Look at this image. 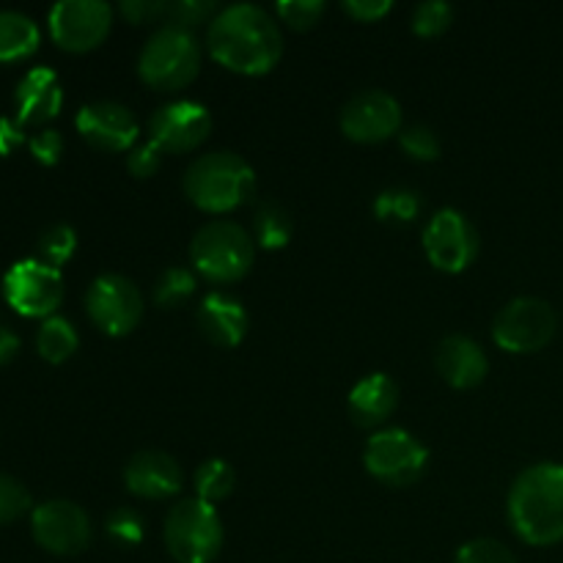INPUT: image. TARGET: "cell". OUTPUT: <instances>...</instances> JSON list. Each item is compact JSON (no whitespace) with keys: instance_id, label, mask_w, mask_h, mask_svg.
Listing matches in <instances>:
<instances>
[{"instance_id":"obj_1","label":"cell","mask_w":563,"mask_h":563,"mask_svg":"<svg viewBox=\"0 0 563 563\" xmlns=\"http://www.w3.org/2000/svg\"><path fill=\"white\" fill-rule=\"evenodd\" d=\"M207 49L229 71L258 77L278 66L284 55V33L278 20L262 5H225L209 22Z\"/></svg>"},{"instance_id":"obj_2","label":"cell","mask_w":563,"mask_h":563,"mask_svg":"<svg viewBox=\"0 0 563 563\" xmlns=\"http://www.w3.org/2000/svg\"><path fill=\"white\" fill-rule=\"evenodd\" d=\"M506 515L517 537L533 548L563 542V465L539 462L515 478Z\"/></svg>"},{"instance_id":"obj_3","label":"cell","mask_w":563,"mask_h":563,"mask_svg":"<svg viewBox=\"0 0 563 563\" xmlns=\"http://www.w3.org/2000/svg\"><path fill=\"white\" fill-rule=\"evenodd\" d=\"M185 196L209 214H225L247 203L256 192V174L234 152L201 154L185 170Z\"/></svg>"},{"instance_id":"obj_4","label":"cell","mask_w":563,"mask_h":563,"mask_svg":"<svg viewBox=\"0 0 563 563\" xmlns=\"http://www.w3.org/2000/svg\"><path fill=\"white\" fill-rule=\"evenodd\" d=\"M201 71V44L190 27L165 22L137 55V77L154 91H179Z\"/></svg>"},{"instance_id":"obj_5","label":"cell","mask_w":563,"mask_h":563,"mask_svg":"<svg viewBox=\"0 0 563 563\" xmlns=\"http://www.w3.org/2000/svg\"><path fill=\"white\" fill-rule=\"evenodd\" d=\"M190 262L209 284H236L256 262V242L234 220H212L192 236Z\"/></svg>"},{"instance_id":"obj_6","label":"cell","mask_w":563,"mask_h":563,"mask_svg":"<svg viewBox=\"0 0 563 563\" xmlns=\"http://www.w3.org/2000/svg\"><path fill=\"white\" fill-rule=\"evenodd\" d=\"M163 539L176 563H212L223 550V522L214 506L185 498L165 517Z\"/></svg>"},{"instance_id":"obj_7","label":"cell","mask_w":563,"mask_h":563,"mask_svg":"<svg viewBox=\"0 0 563 563\" xmlns=\"http://www.w3.org/2000/svg\"><path fill=\"white\" fill-rule=\"evenodd\" d=\"M429 451L407 429L388 427L368 438L363 449V467L372 478L388 487H410L427 473Z\"/></svg>"},{"instance_id":"obj_8","label":"cell","mask_w":563,"mask_h":563,"mask_svg":"<svg viewBox=\"0 0 563 563\" xmlns=\"http://www.w3.org/2000/svg\"><path fill=\"white\" fill-rule=\"evenodd\" d=\"M559 317L542 297H515L493 322L495 344L511 355H531L555 339Z\"/></svg>"},{"instance_id":"obj_9","label":"cell","mask_w":563,"mask_h":563,"mask_svg":"<svg viewBox=\"0 0 563 563\" xmlns=\"http://www.w3.org/2000/svg\"><path fill=\"white\" fill-rule=\"evenodd\" d=\"M86 311L93 328L102 330L110 339H121V335H130L141 324L146 302H143L141 289L130 278L104 273L88 286Z\"/></svg>"},{"instance_id":"obj_10","label":"cell","mask_w":563,"mask_h":563,"mask_svg":"<svg viewBox=\"0 0 563 563\" xmlns=\"http://www.w3.org/2000/svg\"><path fill=\"white\" fill-rule=\"evenodd\" d=\"M3 297L20 317L49 319L64 302L60 269L47 267L38 258H22L3 275Z\"/></svg>"},{"instance_id":"obj_11","label":"cell","mask_w":563,"mask_h":563,"mask_svg":"<svg viewBox=\"0 0 563 563\" xmlns=\"http://www.w3.org/2000/svg\"><path fill=\"white\" fill-rule=\"evenodd\" d=\"M49 36L66 53H91L108 38L113 9L102 0H60L49 9Z\"/></svg>"},{"instance_id":"obj_12","label":"cell","mask_w":563,"mask_h":563,"mask_svg":"<svg viewBox=\"0 0 563 563\" xmlns=\"http://www.w3.org/2000/svg\"><path fill=\"white\" fill-rule=\"evenodd\" d=\"M476 229L471 220L456 209H440L423 229V251H427L429 264L440 273H465L478 256Z\"/></svg>"},{"instance_id":"obj_13","label":"cell","mask_w":563,"mask_h":563,"mask_svg":"<svg viewBox=\"0 0 563 563\" xmlns=\"http://www.w3.org/2000/svg\"><path fill=\"white\" fill-rule=\"evenodd\" d=\"M33 539L53 555H80L91 542V520L71 500H47L31 511Z\"/></svg>"},{"instance_id":"obj_14","label":"cell","mask_w":563,"mask_h":563,"mask_svg":"<svg viewBox=\"0 0 563 563\" xmlns=\"http://www.w3.org/2000/svg\"><path fill=\"white\" fill-rule=\"evenodd\" d=\"M341 132L355 143H383L401 132V104L388 91L368 88L341 108Z\"/></svg>"},{"instance_id":"obj_15","label":"cell","mask_w":563,"mask_h":563,"mask_svg":"<svg viewBox=\"0 0 563 563\" xmlns=\"http://www.w3.org/2000/svg\"><path fill=\"white\" fill-rule=\"evenodd\" d=\"M148 132L165 154H185L207 141L212 132V115L201 102L176 99V102L154 110V115L148 119Z\"/></svg>"},{"instance_id":"obj_16","label":"cell","mask_w":563,"mask_h":563,"mask_svg":"<svg viewBox=\"0 0 563 563\" xmlns=\"http://www.w3.org/2000/svg\"><path fill=\"white\" fill-rule=\"evenodd\" d=\"M77 132L99 152H132L137 143V119L121 102H91L77 110Z\"/></svg>"},{"instance_id":"obj_17","label":"cell","mask_w":563,"mask_h":563,"mask_svg":"<svg viewBox=\"0 0 563 563\" xmlns=\"http://www.w3.org/2000/svg\"><path fill=\"white\" fill-rule=\"evenodd\" d=\"M124 484L135 498L143 500H168L181 493V476L179 462L170 454L157 449L137 451L124 467Z\"/></svg>"},{"instance_id":"obj_18","label":"cell","mask_w":563,"mask_h":563,"mask_svg":"<svg viewBox=\"0 0 563 563\" xmlns=\"http://www.w3.org/2000/svg\"><path fill=\"white\" fill-rule=\"evenodd\" d=\"M16 121L20 126H42L60 113L64 104V88H60L58 75L47 66H33L20 80L14 91Z\"/></svg>"},{"instance_id":"obj_19","label":"cell","mask_w":563,"mask_h":563,"mask_svg":"<svg viewBox=\"0 0 563 563\" xmlns=\"http://www.w3.org/2000/svg\"><path fill=\"white\" fill-rule=\"evenodd\" d=\"M434 363H438L440 377L456 390L478 388L489 374L487 352L467 335H445L440 341Z\"/></svg>"},{"instance_id":"obj_20","label":"cell","mask_w":563,"mask_h":563,"mask_svg":"<svg viewBox=\"0 0 563 563\" xmlns=\"http://www.w3.org/2000/svg\"><path fill=\"white\" fill-rule=\"evenodd\" d=\"M198 330H201L203 339L214 346H231L242 344V339L247 335V311L236 297L223 295V291H212L201 300L196 311Z\"/></svg>"},{"instance_id":"obj_21","label":"cell","mask_w":563,"mask_h":563,"mask_svg":"<svg viewBox=\"0 0 563 563\" xmlns=\"http://www.w3.org/2000/svg\"><path fill=\"white\" fill-rule=\"evenodd\" d=\"M396 405H399V385L383 372L368 374L350 390V416L363 429L383 427L394 416Z\"/></svg>"},{"instance_id":"obj_22","label":"cell","mask_w":563,"mask_h":563,"mask_svg":"<svg viewBox=\"0 0 563 563\" xmlns=\"http://www.w3.org/2000/svg\"><path fill=\"white\" fill-rule=\"evenodd\" d=\"M38 27L22 11H0V64L22 60L38 49Z\"/></svg>"},{"instance_id":"obj_23","label":"cell","mask_w":563,"mask_h":563,"mask_svg":"<svg viewBox=\"0 0 563 563\" xmlns=\"http://www.w3.org/2000/svg\"><path fill=\"white\" fill-rule=\"evenodd\" d=\"M295 234L289 212L275 201H262L253 212V242L262 251H284Z\"/></svg>"},{"instance_id":"obj_24","label":"cell","mask_w":563,"mask_h":563,"mask_svg":"<svg viewBox=\"0 0 563 563\" xmlns=\"http://www.w3.org/2000/svg\"><path fill=\"white\" fill-rule=\"evenodd\" d=\"M80 346V335H77L75 324L64 317H49L44 319L42 328L36 333V350L38 355L47 363L58 366V363H66Z\"/></svg>"},{"instance_id":"obj_25","label":"cell","mask_w":563,"mask_h":563,"mask_svg":"<svg viewBox=\"0 0 563 563\" xmlns=\"http://www.w3.org/2000/svg\"><path fill=\"white\" fill-rule=\"evenodd\" d=\"M192 484H196L198 500H203L209 506H218L220 500H225L234 493L236 473L225 460H207L196 467Z\"/></svg>"},{"instance_id":"obj_26","label":"cell","mask_w":563,"mask_h":563,"mask_svg":"<svg viewBox=\"0 0 563 563\" xmlns=\"http://www.w3.org/2000/svg\"><path fill=\"white\" fill-rule=\"evenodd\" d=\"M374 214H377L383 223H396V225H410L412 220L421 214V198L410 187H388L377 196L374 201Z\"/></svg>"},{"instance_id":"obj_27","label":"cell","mask_w":563,"mask_h":563,"mask_svg":"<svg viewBox=\"0 0 563 563\" xmlns=\"http://www.w3.org/2000/svg\"><path fill=\"white\" fill-rule=\"evenodd\" d=\"M196 269L187 267H168L154 284V302L159 308H181L196 295Z\"/></svg>"},{"instance_id":"obj_28","label":"cell","mask_w":563,"mask_h":563,"mask_svg":"<svg viewBox=\"0 0 563 563\" xmlns=\"http://www.w3.org/2000/svg\"><path fill=\"white\" fill-rule=\"evenodd\" d=\"M77 251V234L71 225L66 223H55L49 229L42 231L36 242V258L44 262L47 267L60 269Z\"/></svg>"},{"instance_id":"obj_29","label":"cell","mask_w":563,"mask_h":563,"mask_svg":"<svg viewBox=\"0 0 563 563\" xmlns=\"http://www.w3.org/2000/svg\"><path fill=\"white\" fill-rule=\"evenodd\" d=\"M451 22H454V9L445 0H427L412 11V33H418L421 38L443 36Z\"/></svg>"},{"instance_id":"obj_30","label":"cell","mask_w":563,"mask_h":563,"mask_svg":"<svg viewBox=\"0 0 563 563\" xmlns=\"http://www.w3.org/2000/svg\"><path fill=\"white\" fill-rule=\"evenodd\" d=\"M104 531L113 539L119 548H137L146 537V526H143V517L137 515L130 506H121V509L110 511L108 522H104Z\"/></svg>"},{"instance_id":"obj_31","label":"cell","mask_w":563,"mask_h":563,"mask_svg":"<svg viewBox=\"0 0 563 563\" xmlns=\"http://www.w3.org/2000/svg\"><path fill=\"white\" fill-rule=\"evenodd\" d=\"M31 506L33 500L25 484L20 478L9 476V473H0V526H9V522H16L20 517H25L31 511Z\"/></svg>"},{"instance_id":"obj_32","label":"cell","mask_w":563,"mask_h":563,"mask_svg":"<svg viewBox=\"0 0 563 563\" xmlns=\"http://www.w3.org/2000/svg\"><path fill=\"white\" fill-rule=\"evenodd\" d=\"M399 146L405 148L407 157L418 163H434L440 157V141L427 124H412L399 132Z\"/></svg>"},{"instance_id":"obj_33","label":"cell","mask_w":563,"mask_h":563,"mask_svg":"<svg viewBox=\"0 0 563 563\" xmlns=\"http://www.w3.org/2000/svg\"><path fill=\"white\" fill-rule=\"evenodd\" d=\"M275 14L280 16V22L291 27V31H311L324 14L322 0H280L275 5Z\"/></svg>"},{"instance_id":"obj_34","label":"cell","mask_w":563,"mask_h":563,"mask_svg":"<svg viewBox=\"0 0 563 563\" xmlns=\"http://www.w3.org/2000/svg\"><path fill=\"white\" fill-rule=\"evenodd\" d=\"M454 563H517V559L498 539H473L462 544Z\"/></svg>"},{"instance_id":"obj_35","label":"cell","mask_w":563,"mask_h":563,"mask_svg":"<svg viewBox=\"0 0 563 563\" xmlns=\"http://www.w3.org/2000/svg\"><path fill=\"white\" fill-rule=\"evenodd\" d=\"M218 16V5L212 0H174L168 3V22L181 27H196L201 22H212Z\"/></svg>"},{"instance_id":"obj_36","label":"cell","mask_w":563,"mask_h":563,"mask_svg":"<svg viewBox=\"0 0 563 563\" xmlns=\"http://www.w3.org/2000/svg\"><path fill=\"white\" fill-rule=\"evenodd\" d=\"M163 157L165 152L154 141L137 143L130 152V157H126V170H130L135 179H152L159 170V165H163Z\"/></svg>"},{"instance_id":"obj_37","label":"cell","mask_w":563,"mask_h":563,"mask_svg":"<svg viewBox=\"0 0 563 563\" xmlns=\"http://www.w3.org/2000/svg\"><path fill=\"white\" fill-rule=\"evenodd\" d=\"M119 11L124 20L132 22V25L168 20V3H165V0H124V3L119 5Z\"/></svg>"},{"instance_id":"obj_38","label":"cell","mask_w":563,"mask_h":563,"mask_svg":"<svg viewBox=\"0 0 563 563\" xmlns=\"http://www.w3.org/2000/svg\"><path fill=\"white\" fill-rule=\"evenodd\" d=\"M31 146V154L36 163L42 165H55L64 154V137H60L58 130H42L27 141Z\"/></svg>"},{"instance_id":"obj_39","label":"cell","mask_w":563,"mask_h":563,"mask_svg":"<svg viewBox=\"0 0 563 563\" xmlns=\"http://www.w3.org/2000/svg\"><path fill=\"white\" fill-rule=\"evenodd\" d=\"M341 9L357 22H377L394 9V3H390V0H344Z\"/></svg>"},{"instance_id":"obj_40","label":"cell","mask_w":563,"mask_h":563,"mask_svg":"<svg viewBox=\"0 0 563 563\" xmlns=\"http://www.w3.org/2000/svg\"><path fill=\"white\" fill-rule=\"evenodd\" d=\"M25 143V135H22V126L20 121H11V119H0V154H11L16 146Z\"/></svg>"},{"instance_id":"obj_41","label":"cell","mask_w":563,"mask_h":563,"mask_svg":"<svg viewBox=\"0 0 563 563\" xmlns=\"http://www.w3.org/2000/svg\"><path fill=\"white\" fill-rule=\"evenodd\" d=\"M16 352H20V339H16L14 330L5 328V324L0 322V366L14 361Z\"/></svg>"}]
</instances>
